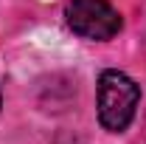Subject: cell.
<instances>
[{
	"instance_id": "cell-1",
	"label": "cell",
	"mask_w": 146,
	"mask_h": 144,
	"mask_svg": "<svg viewBox=\"0 0 146 144\" xmlns=\"http://www.w3.org/2000/svg\"><path fill=\"white\" fill-rule=\"evenodd\" d=\"M138 99H141V90L127 73L104 71L98 79V122L112 133L127 130V124L135 116Z\"/></svg>"
},
{
	"instance_id": "cell-2",
	"label": "cell",
	"mask_w": 146,
	"mask_h": 144,
	"mask_svg": "<svg viewBox=\"0 0 146 144\" xmlns=\"http://www.w3.org/2000/svg\"><path fill=\"white\" fill-rule=\"evenodd\" d=\"M65 14L68 26L84 40H112L121 28V17L107 0H70Z\"/></svg>"
},
{
	"instance_id": "cell-3",
	"label": "cell",
	"mask_w": 146,
	"mask_h": 144,
	"mask_svg": "<svg viewBox=\"0 0 146 144\" xmlns=\"http://www.w3.org/2000/svg\"><path fill=\"white\" fill-rule=\"evenodd\" d=\"M0 102H3V93H0Z\"/></svg>"
}]
</instances>
